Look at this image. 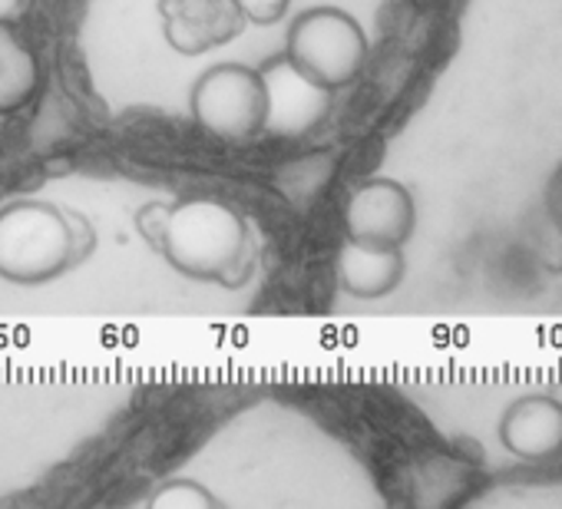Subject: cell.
Returning a JSON list of instances; mask_svg holds the SVG:
<instances>
[{"instance_id":"3","label":"cell","mask_w":562,"mask_h":509,"mask_svg":"<svg viewBox=\"0 0 562 509\" xmlns=\"http://www.w3.org/2000/svg\"><path fill=\"white\" fill-rule=\"evenodd\" d=\"M368 34L341 8H312L295 18L285 37V60L315 87L335 93L355 83L368 64Z\"/></svg>"},{"instance_id":"12","label":"cell","mask_w":562,"mask_h":509,"mask_svg":"<svg viewBox=\"0 0 562 509\" xmlns=\"http://www.w3.org/2000/svg\"><path fill=\"white\" fill-rule=\"evenodd\" d=\"M546 208H549V218L555 225V231L562 235V166L555 169V176L549 179V189H546Z\"/></svg>"},{"instance_id":"8","label":"cell","mask_w":562,"mask_h":509,"mask_svg":"<svg viewBox=\"0 0 562 509\" xmlns=\"http://www.w3.org/2000/svg\"><path fill=\"white\" fill-rule=\"evenodd\" d=\"M404 251L397 245H378V241H361V238H345L338 251V285L351 298H384L404 282Z\"/></svg>"},{"instance_id":"4","label":"cell","mask_w":562,"mask_h":509,"mask_svg":"<svg viewBox=\"0 0 562 509\" xmlns=\"http://www.w3.org/2000/svg\"><path fill=\"white\" fill-rule=\"evenodd\" d=\"M192 120L222 143H251L268 126V83L265 73L245 64H215L189 97Z\"/></svg>"},{"instance_id":"2","label":"cell","mask_w":562,"mask_h":509,"mask_svg":"<svg viewBox=\"0 0 562 509\" xmlns=\"http://www.w3.org/2000/svg\"><path fill=\"white\" fill-rule=\"evenodd\" d=\"M93 228L77 212L47 199H14L0 208V279L44 285L80 265Z\"/></svg>"},{"instance_id":"1","label":"cell","mask_w":562,"mask_h":509,"mask_svg":"<svg viewBox=\"0 0 562 509\" xmlns=\"http://www.w3.org/2000/svg\"><path fill=\"white\" fill-rule=\"evenodd\" d=\"M156 225L139 222L153 248L192 282H218L238 289L251 269V231L228 202L195 195L172 205H149Z\"/></svg>"},{"instance_id":"5","label":"cell","mask_w":562,"mask_h":509,"mask_svg":"<svg viewBox=\"0 0 562 509\" xmlns=\"http://www.w3.org/2000/svg\"><path fill=\"white\" fill-rule=\"evenodd\" d=\"M414 225H417L414 195L397 179H384V176L364 179L345 205L348 238L401 248L414 235Z\"/></svg>"},{"instance_id":"6","label":"cell","mask_w":562,"mask_h":509,"mask_svg":"<svg viewBox=\"0 0 562 509\" xmlns=\"http://www.w3.org/2000/svg\"><path fill=\"white\" fill-rule=\"evenodd\" d=\"M159 18L166 44L182 57L222 47L248 24L235 0H159Z\"/></svg>"},{"instance_id":"7","label":"cell","mask_w":562,"mask_h":509,"mask_svg":"<svg viewBox=\"0 0 562 509\" xmlns=\"http://www.w3.org/2000/svg\"><path fill=\"white\" fill-rule=\"evenodd\" d=\"M499 443L526 463H549L562 456V400L549 394H526L499 417Z\"/></svg>"},{"instance_id":"11","label":"cell","mask_w":562,"mask_h":509,"mask_svg":"<svg viewBox=\"0 0 562 509\" xmlns=\"http://www.w3.org/2000/svg\"><path fill=\"white\" fill-rule=\"evenodd\" d=\"M235 4L241 8L245 21L265 27V24H278L281 18H285L289 8H292V0H235Z\"/></svg>"},{"instance_id":"13","label":"cell","mask_w":562,"mask_h":509,"mask_svg":"<svg viewBox=\"0 0 562 509\" xmlns=\"http://www.w3.org/2000/svg\"><path fill=\"white\" fill-rule=\"evenodd\" d=\"M24 11V0H0V21H14Z\"/></svg>"},{"instance_id":"9","label":"cell","mask_w":562,"mask_h":509,"mask_svg":"<svg viewBox=\"0 0 562 509\" xmlns=\"http://www.w3.org/2000/svg\"><path fill=\"white\" fill-rule=\"evenodd\" d=\"M41 90V64L27 41L0 21V116H14L34 103Z\"/></svg>"},{"instance_id":"10","label":"cell","mask_w":562,"mask_h":509,"mask_svg":"<svg viewBox=\"0 0 562 509\" xmlns=\"http://www.w3.org/2000/svg\"><path fill=\"white\" fill-rule=\"evenodd\" d=\"M149 509H222V499L195 479H166L146 499Z\"/></svg>"}]
</instances>
